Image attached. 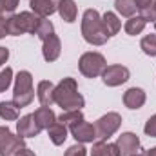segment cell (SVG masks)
Wrapping results in <instances>:
<instances>
[{
    "instance_id": "603a6c76",
    "label": "cell",
    "mask_w": 156,
    "mask_h": 156,
    "mask_svg": "<svg viewBox=\"0 0 156 156\" xmlns=\"http://www.w3.org/2000/svg\"><path fill=\"white\" fill-rule=\"evenodd\" d=\"M56 120H58L60 123H64L67 129H71L73 125H76L78 122L83 120V115H82V111H64Z\"/></svg>"
},
{
    "instance_id": "cb8c5ba5",
    "label": "cell",
    "mask_w": 156,
    "mask_h": 156,
    "mask_svg": "<svg viewBox=\"0 0 156 156\" xmlns=\"http://www.w3.org/2000/svg\"><path fill=\"white\" fill-rule=\"evenodd\" d=\"M115 7L122 16H134L136 13V4L134 0H115Z\"/></svg>"
},
{
    "instance_id": "9a60e30c",
    "label": "cell",
    "mask_w": 156,
    "mask_h": 156,
    "mask_svg": "<svg viewBox=\"0 0 156 156\" xmlns=\"http://www.w3.org/2000/svg\"><path fill=\"white\" fill-rule=\"evenodd\" d=\"M58 2L60 0H31V9L35 15L47 18L49 15H53L58 9Z\"/></svg>"
},
{
    "instance_id": "e575fe53",
    "label": "cell",
    "mask_w": 156,
    "mask_h": 156,
    "mask_svg": "<svg viewBox=\"0 0 156 156\" xmlns=\"http://www.w3.org/2000/svg\"><path fill=\"white\" fill-rule=\"evenodd\" d=\"M0 15H7V11H5V0H0Z\"/></svg>"
},
{
    "instance_id": "f546056e",
    "label": "cell",
    "mask_w": 156,
    "mask_h": 156,
    "mask_svg": "<svg viewBox=\"0 0 156 156\" xmlns=\"http://www.w3.org/2000/svg\"><path fill=\"white\" fill-rule=\"evenodd\" d=\"M7 20H9V15H0V38H4L7 33Z\"/></svg>"
},
{
    "instance_id": "8992f818",
    "label": "cell",
    "mask_w": 156,
    "mask_h": 156,
    "mask_svg": "<svg viewBox=\"0 0 156 156\" xmlns=\"http://www.w3.org/2000/svg\"><path fill=\"white\" fill-rule=\"evenodd\" d=\"M94 131H96V140L100 142H107L122 125V116L118 113H107L102 118H98L94 123Z\"/></svg>"
},
{
    "instance_id": "44dd1931",
    "label": "cell",
    "mask_w": 156,
    "mask_h": 156,
    "mask_svg": "<svg viewBox=\"0 0 156 156\" xmlns=\"http://www.w3.org/2000/svg\"><path fill=\"white\" fill-rule=\"evenodd\" d=\"M18 113H20V107L11 100V102H0V118L2 120H18Z\"/></svg>"
},
{
    "instance_id": "d4e9b609",
    "label": "cell",
    "mask_w": 156,
    "mask_h": 156,
    "mask_svg": "<svg viewBox=\"0 0 156 156\" xmlns=\"http://www.w3.org/2000/svg\"><path fill=\"white\" fill-rule=\"evenodd\" d=\"M140 47L145 55L149 56H156V33H151L147 37H144L140 42Z\"/></svg>"
},
{
    "instance_id": "3957f363",
    "label": "cell",
    "mask_w": 156,
    "mask_h": 156,
    "mask_svg": "<svg viewBox=\"0 0 156 156\" xmlns=\"http://www.w3.org/2000/svg\"><path fill=\"white\" fill-rule=\"evenodd\" d=\"M42 20V16L31 13V11H22L18 15H9L7 20V33L11 37H18L24 33H31L35 35L38 29V24Z\"/></svg>"
},
{
    "instance_id": "e0dca14e",
    "label": "cell",
    "mask_w": 156,
    "mask_h": 156,
    "mask_svg": "<svg viewBox=\"0 0 156 156\" xmlns=\"http://www.w3.org/2000/svg\"><path fill=\"white\" fill-rule=\"evenodd\" d=\"M33 116H35V122L38 123L40 129H49L55 122H56V115L53 113V109L51 107H38L35 113H33Z\"/></svg>"
},
{
    "instance_id": "8fae6325",
    "label": "cell",
    "mask_w": 156,
    "mask_h": 156,
    "mask_svg": "<svg viewBox=\"0 0 156 156\" xmlns=\"http://www.w3.org/2000/svg\"><path fill=\"white\" fill-rule=\"evenodd\" d=\"M40 131H42V129L38 127V123L35 122V116H33V115H26V116H22L16 122V133H18V136H22V138L38 136Z\"/></svg>"
},
{
    "instance_id": "7a4b0ae2",
    "label": "cell",
    "mask_w": 156,
    "mask_h": 156,
    "mask_svg": "<svg viewBox=\"0 0 156 156\" xmlns=\"http://www.w3.org/2000/svg\"><path fill=\"white\" fill-rule=\"evenodd\" d=\"M82 37L91 45H104L111 38L96 9H85L82 16Z\"/></svg>"
},
{
    "instance_id": "8d00e7d4",
    "label": "cell",
    "mask_w": 156,
    "mask_h": 156,
    "mask_svg": "<svg viewBox=\"0 0 156 156\" xmlns=\"http://www.w3.org/2000/svg\"><path fill=\"white\" fill-rule=\"evenodd\" d=\"M153 11H154V15H156V0L153 2Z\"/></svg>"
},
{
    "instance_id": "277c9868",
    "label": "cell",
    "mask_w": 156,
    "mask_h": 156,
    "mask_svg": "<svg viewBox=\"0 0 156 156\" xmlns=\"http://www.w3.org/2000/svg\"><path fill=\"white\" fill-rule=\"evenodd\" d=\"M35 98L33 91V76L29 71H20L15 78V91H13V102L22 109L27 107Z\"/></svg>"
},
{
    "instance_id": "7c38bea8",
    "label": "cell",
    "mask_w": 156,
    "mask_h": 156,
    "mask_svg": "<svg viewBox=\"0 0 156 156\" xmlns=\"http://www.w3.org/2000/svg\"><path fill=\"white\" fill-rule=\"evenodd\" d=\"M60 51H62V44H60V38H58L55 33L44 40L42 55H44V60H45V62H55V60L60 56Z\"/></svg>"
},
{
    "instance_id": "30bf717a",
    "label": "cell",
    "mask_w": 156,
    "mask_h": 156,
    "mask_svg": "<svg viewBox=\"0 0 156 156\" xmlns=\"http://www.w3.org/2000/svg\"><path fill=\"white\" fill-rule=\"evenodd\" d=\"M71 134H73V138H75L76 142H80V144H89V142L96 140L94 125L89 123V122H83V120L71 127Z\"/></svg>"
},
{
    "instance_id": "d590c367",
    "label": "cell",
    "mask_w": 156,
    "mask_h": 156,
    "mask_svg": "<svg viewBox=\"0 0 156 156\" xmlns=\"http://www.w3.org/2000/svg\"><path fill=\"white\" fill-rule=\"evenodd\" d=\"M145 156H156V147H153V149H149V151L145 153Z\"/></svg>"
},
{
    "instance_id": "7402d4cb",
    "label": "cell",
    "mask_w": 156,
    "mask_h": 156,
    "mask_svg": "<svg viewBox=\"0 0 156 156\" xmlns=\"http://www.w3.org/2000/svg\"><path fill=\"white\" fill-rule=\"evenodd\" d=\"M102 22H104V26H105V29H107L109 37H115L118 31H120V27H122V22L118 20L116 15H115V13H111V11H107V13L102 16Z\"/></svg>"
},
{
    "instance_id": "4316f807",
    "label": "cell",
    "mask_w": 156,
    "mask_h": 156,
    "mask_svg": "<svg viewBox=\"0 0 156 156\" xmlns=\"http://www.w3.org/2000/svg\"><path fill=\"white\" fill-rule=\"evenodd\" d=\"M11 80H13V69L11 67H5L0 73V93L7 91V87L11 85Z\"/></svg>"
},
{
    "instance_id": "5b68a950",
    "label": "cell",
    "mask_w": 156,
    "mask_h": 156,
    "mask_svg": "<svg viewBox=\"0 0 156 156\" xmlns=\"http://www.w3.org/2000/svg\"><path fill=\"white\" fill-rule=\"evenodd\" d=\"M105 67H107V62H105L104 55L94 53V51L83 53V55L80 56V60H78V69H80V73L85 78L100 76Z\"/></svg>"
},
{
    "instance_id": "484cf974",
    "label": "cell",
    "mask_w": 156,
    "mask_h": 156,
    "mask_svg": "<svg viewBox=\"0 0 156 156\" xmlns=\"http://www.w3.org/2000/svg\"><path fill=\"white\" fill-rule=\"evenodd\" d=\"M53 33H55V26H53V22H51V20H47V18H42V20H40V24H38V29H37V33H35V35L44 42L47 37H51Z\"/></svg>"
},
{
    "instance_id": "ba28073f",
    "label": "cell",
    "mask_w": 156,
    "mask_h": 156,
    "mask_svg": "<svg viewBox=\"0 0 156 156\" xmlns=\"http://www.w3.org/2000/svg\"><path fill=\"white\" fill-rule=\"evenodd\" d=\"M131 76V73H129V69L125 67V66H107L105 69H104V73H102V80H104V83L105 85H109V87H118V85H122V83H125L127 80Z\"/></svg>"
},
{
    "instance_id": "ac0fdd59",
    "label": "cell",
    "mask_w": 156,
    "mask_h": 156,
    "mask_svg": "<svg viewBox=\"0 0 156 156\" xmlns=\"http://www.w3.org/2000/svg\"><path fill=\"white\" fill-rule=\"evenodd\" d=\"M47 134H49V138H51V142H53L55 145H62V144L67 140V127L56 120V122L47 129Z\"/></svg>"
},
{
    "instance_id": "4dcf8cb0",
    "label": "cell",
    "mask_w": 156,
    "mask_h": 156,
    "mask_svg": "<svg viewBox=\"0 0 156 156\" xmlns=\"http://www.w3.org/2000/svg\"><path fill=\"white\" fill-rule=\"evenodd\" d=\"M153 2H154V0H134L138 11H145V9H149V7L153 5Z\"/></svg>"
},
{
    "instance_id": "ffe728a7",
    "label": "cell",
    "mask_w": 156,
    "mask_h": 156,
    "mask_svg": "<svg viewBox=\"0 0 156 156\" xmlns=\"http://www.w3.org/2000/svg\"><path fill=\"white\" fill-rule=\"evenodd\" d=\"M91 156H120L116 144H107V142H96L91 149Z\"/></svg>"
},
{
    "instance_id": "836d02e7",
    "label": "cell",
    "mask_w": 156,
    "mask_h": 156,
    "mask_svg": "<svg viewBox=\"0 0 156 156\" xmlns=\"http://www.w3.org/2000/svg\"><path fill=\"white\" fill-rule=\"evenodd\" d=\"M13 156H37V154H35V153H33L31 149H27V147H24L22 151H18L16 154H13Z\"/></svg>"
},
{
    "instance_id": "d6986e66",
    "label": "cell",
    "mask_w": 156,
    "mask_h": 156,
    "mask_svg": "<svg viewBox=\"0 0 156 156\" xmlns=\"http://www.w3.org/2000/svg\"><path fill=\"white\" fill-rule=\"evenodd\" d=\"M145 26H147V20L142 16V15H138V16H131L127 22H125V33L127 35H131V37H136V35H140L144 29H145Z\"/></svg>"
},
{
    "instance_id": "5bb4252c",
    "label": "cell",
    "mask_w": 156,
    "mask_h": 156,
    "mask_svg": "<svg viewBox=\"0 0 156 156\" xmlns=\"http://www.w3.org/2000/svg\"><path fill=\"white\" fill-rule=\"evenodd\" d=\"M37 98L44 107H51L55 104V85L49 80H42L37 87Z\"/></svg>"
},
{
    "instance_id": "52a82bcc",
    "label": "cell",
    "mask_w": 156,
    "mask_h": 156,
    "mask_svg": "<svg viewBox=\"0 0 156 156\" xmlns=\"http://www.w3.org/2000/svg\"><path fill=\"white\" fill-rule=\"evenodd\" d=\"M26 147L22 136H15L7 127H0V156H13Z\"/></svg>"
},
{
    "instance_id": "4fadbf2b",
    "label": "cell",
    "mask_w": 156,
    "mask_h": 156,
    "mask_svg": "<svg viewBox=\"0 0 156 156\" xmlns=\"http://www.w3.org/2000/svg\"><path fill=\"white\" fill-rule=\"evenodd\" d=\"M145 91L140 87H131L123 93V104L127 109H140L145 104Z\"/></svg>"
},
{
    "instance_id": "83f0119b",
    "label": "cell",
    "mask_w": 156,
    "mask_h": 156,
    "mask_svg": "<svg viewBox=\"0 0 156 156\" xmlns=\"http://www.w3.org/2000/svg\"><path fill=\"white\" fill-rule=\"evenodd\" d=\"M64 156H87V149L83 147V144H76V145H71Z\"/></svg>"
},
{
    "instance_id": "2e32d148",
    "label": "cell",
    "mask_w": 156,
    "mask_h": 156,
    "mask_svg": "<svg viewBox=\"0 0 156 156\" xmlns=\"http://www.w3.org/2000/svg\"><path fill=\"white\" fill-rule=\"evenodd\" d=\"M62 16V20H66L67 24H73L76 20L78 15V7L75 0H60L58 2V9H56Z\"/></svg>"
},
{
    "instance_id": "6da1fadb",
    "label": "cell",
    "mask_w": 156,
    "mask_h": 156,
    "mask_svg": "<svg viewBox=\"0 0 156 156\" xmlns=\"http://www.w3.org/2000/svg\"><path fill=\"white\" fill-rule=\"evenodd\" d=\"M55 104L58 107H62V111H80L85 105L83 96L78 93V85L75 78L67 76L58 85H55Z\"/></svg>"
},
{
    "instance_id": "1f68e13d",
    "label": "cell",
    "mask_w": 156,
    "mask_h": 156,
    "mask_svg": "<svg viewBox=\"0 0 156 156\" xmlns=\"http://www.w3.org/2000/svg\"><path fill=\"white\" fill-rule=\"evenodd\" d=\"M16 5H18V0H5V11H7V15L13 13L16 9Z\"/></svg>"
},
{
    "instance_id": "f1b7e54d",
    "label": "cell",
    "mask_w": 156,
    "mask_h": 156,
    "mask_svg": "<svg viewBox=\"0 0 156 156\" xmlns=\"http://www.w3.org/2000/svg\"><path fill=\"white\" fill-rule=\"evenodd\" d=\"M144 131H145V134H147V136L156 138V115H153V116L147 120V123H145Z\"/></svg>"
},
{
    "instance_id": "9c48e42d",
    "label": "cell",
    "mask_w": 156,
    "mask_h": 156,
    "mask_svg": "<svg viewBox=\"0 0 156 156\" xmlns=\"http://www.w3.org/2000/svg\"><path fill=\"white\" fill-rule=\"evenodd\" d=\"M120 156H134L140 151V138L134 133H122L116 140Z\"/></svg>"
},
{
    "instance_id": "74e56055",
    "label": "cell",
    "mask_w": 156,
    "mask_h": 156,
    "mask_svg": "<svg viewBox=\"0 0 156 156\" xmlns=\"http://www.w3.org/2000/svg\"><path fill=\"white\" fill-rule=\"evenodd\" d=\"M134 156H145V154H134Z\"/></svg>"
},
{
    "instance_id": "d6a6232c",
    "label": "cell",
    "mask_w": 156,
    "mask_h": 156,
    "mask_svg": "<svg viewBox=\"0 0 156 156\" xmlns=\"http://www.w3.org/2000/svg\"><path fill=\"white\" fill-rule=\"evenodd\" d=\"M7 58H9V49L0 47V66H4V64L7 62Z\"/></svg>"
}]
</instances>
